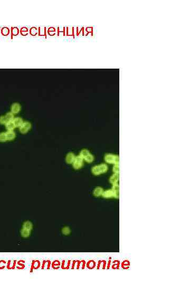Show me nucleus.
<instances>
[{
	"instance_id": "obj_1",
	"label": "nucleus",
	"mask_w": 190,
	"mask_h": 285,
	"mask_svg": "<svg viewBox=\"0 0 190 285\" xmlns=\"http://www.w3.org/2000/svg\"><path fill=\"white\" fill-rule=\"evenodd\" d=\"M108 169V168L106 164L102 163L93 166L91 169V172L94 175H99L107 172Z\"/></svg>"
},
{
	"instance_id": "obj_2",
	"label": "nucleus",
	"mask_w": 190,
	"mask_h": 285,
	"mask_svg": "<svg viewBox=\"0 0 190 285\" xmlns=\"http://www.w3.org/2000/svg\"><path fill=\"white\" fill-rule=\"evenodd\" d=\"M79 155L82 157L84 160L88 163H91L94 160L93 155L87 149H83L80 152Z\"/></svg>"
},
{
	"instance_id": "obj_3",
	"label": "nucleus",
	"mask_w": 190,
	"mask_h": 285,
	"mask_svg": "<svg viewBox=\"0 0 190 285\" xmlns=\"http://www.w3.org/2000/svg\"><path fill=\"white\" fill-rule=\"evenodd\" d=\"M119 156L110 153L106 154L104 157V159L106 163L113 165L119 164Z\"/></svg>"
},
{
	"instance_id": "obj_4",
	"label": "nucleus",
	"mask_w": 190,
	"mask_h": 285,
	"mask_svg": "<svg viewBox=\"0 0 190 285\" xmlns=\"http://www.w3.org/2000/svg\"><path fill=\"white\" fill-rule=\"evenodd\" d=\"M14 115L11 111L7 113L5 115L0 116V124L5 125L9 121H12L14 118Z\"/></svg>"
},
{
	"instance_id": "obj_5",
	"label": "nucleus",
	"mask_w": 190,
	"mask_h": 285,
	"mask_svg": "<svg viewBox=\"0 0 190 285\" xmlns=\"http://www.w3.org/2000/svg\"><path fill=\"white\" fill-rule=\"evenodd\" d=\"M84 160H83V159L82 158L81 156H80L79 155L76 156L74 162L72 164L74 169L75 170L80 169L84 165Z\"/></svg>"
},
{
	"instance_id": "obj_6",
	"label": "nucleus",
	"mask_w": 190,
	"mask_h": 285,
	"mask_svg": "<svg viewBox=\"0 0 190 285\" xmlns=\"http://www.w3.org/2000/svg\"><path fill=\"white\" fill-rule=\"evenodd\" d=\"M31 127H32V125L31 123H30L29 121H24V123L22 124V125L18 128V129L20 133L22 134H26L30 131V129H31Z\"/></svg>"
},
{
	"instance_id": "obj_7",
	"label": "nucleus",
	"mask_w": 190,
	"mask_h": 285,
	"mask_svg": "<svg viewBox=\"0 0 190 285\" xmlns=\"http://www.w3.org/2000/svg\"><path fill=\"white\" fill-rule=\"evenodd\" d=\"M21 110V105L18 103H13L11 106V112L14 115L18 114Z\"/></svg>"
},
{
	"instance_id": "obj_8",
	"label": "nucleus",
	"mask_w": 190,
	"mask_h": 285,
	"mask_svg": "<svg viewBox=\"0 0 190 285\" xmlns=\"http://www.w3.org/2000/svg\"><path fill=\"white\" fill-rule=\"evenodd\" d=\"M75 157H76V156L75 155V154L73 153H72V152L68 153L66 155V158H65V160H66V163H67L68 164H72L73 163V162H74V159H75Z\"/></svg>"
},
{
	"instance_id": "obj_9",
	"label": "nucleus",
	"mask_w": 190,
	"mask_h": 285,
	"mask_svg": "<svg viewBox=\"0 0 190 285\" xmlns=\"http://www.w3.org/2000/svg\"><path fill=\"white\" fill-rule=\"evenodd\" d=\"M113 192L114 194V197L115 198H119V187L118 183H116V184H112V187L111 189Z\"/></svg>"
},
{
	"instance_id": "obj_10",
	"label": "nucleus",
	"mask_w": 190,
	"mask_h": 285,
	"mask_svg": "<svg viewBox=\"0 0 190 285\" xmlns=\"http://www.w3.org/2000/svg\"><path fill=\"white\" fill-rule=\"evenodd\" d=\"M12 121L13 122V123H14L15 127L18 128L20 127L22 125V124L24 123V121H23V119L21 117H14V118L13 119V120Z\"/></svg>"
},
{
	"instance_id": "obj_11",
	"label": "nucleus",
	"mask_w": 190,
	"mask_h": 285,
	"mask_svg": "<svg viewBox=\"0 0 190 285\" xmlns=\"http://www.w3.org/2000/svg\"><path fill=\"white\" fill-rule=\"evenodd\" d=\"M102 196L106 199L112 198V197H114V194L111 189H109L106 191H104L103 193L102 194Z\"/></svg>"
},
{
	"instance_id": "obj_12",
	"label": "nucleus",
	"mask_w": 190,
	"mask_h": 285,
	"mask_svg": "<svg viewBox=\"0 0 190 285\" xmlns=\"http://www.w3.org/2000/svg\"><path fill=\"white\" fill-rule=\"evenodd\" d=\"M119 176V174L114 173L113 175L111 176V177L109 178V182L112 184H116V183H118Z\"/></svg>"
},
{
	"instance_id": "obj_13",
	"label": "nucleus",
	"mask_w": 190,
	"mask_h": 285,
	"mask_svg": "<svg viewBox=\"0 0 190 285\" xmlns=\"http://www.w3.org/2000/svg\"><path fill=\"white\" fill-rule=\"evenodd\" d=\"M104 189L101 187H96L93 191V195L94 196L98 197L100 196H102V194L104 192Z\"/></svg>"
},
{
	"instance_id": "obj_14",
	"label": "nucleus",
	"mask_w": 190,
	"mask_h": 285,
	"mask_svg": "<svg viewBox=\"0 0 190 285\" xmlns=\"http://www.w3.org/2000/svg\"><path fill=\"white\" fill-rule=\"evenodd\" d=\"M5 133L8 141H12L15 138L16 134L14 131H7Z\"/></svg>"
},
{
	"instance_id": "obj_15",
	"label": "nucleus",
	"mask_w": 190,
	"mask_h": 285,
	"mask_svg": "<svg viewBox=\"0 0 190 285\" xmlns=\"http://www.w3.org/2000/svg\"><path fill=\"white\" fill-rule=\"evenodd\" d=\"M4 126L7 131H14V129L16 128L13 121L8 122Z\"/></svg>"
},
{
	"instance_id": "obj_16",
	"label": "nucleus",
	"mask_w": 190,
	"mask_h": 285,
	"mask_svg": "<svg viewBox=\"0 0 190 285\" xmlns=\"http://www.w3.org/2000/svg\"><path fill=\"white\" fill-rule=\"evenodd\" d=\"M32 228H33L32 223L30 221H27L23 223V228H24V229H26L27 230H29L31 231L32 229Z\"/></svg>"
},
{
	"instance_id": "obj_17",
	"label": "nucleus",
	"mask_w": 190,
	"mask_h": 285,
	"mask_svg": "<svg viewBox=\"0 0 190 285\" xmlns=\"http://www.w3.org/2000/svg\"><path fill=\"white\" fill-rule=\"evenodd\" d=\"M30 230H27L26 229H24V228H23L22 229L21 231V236L23 238H28L30 236Z\"/></svg>"
},
{
	"instance_id": "obj_18",
	"label": "nucleus",
	"mask_w": 190,
	"mask_h": 285,
	"mask_svg": "<svg viewBox=\"0 0 190 285\" xmlns=\"http://www.w3.org/2000/svg\"><path fill=\"white\" fill-rule=\"evenodd\" d=\"M7 140V135L5 132H1L0 133V142H6Z\"/></svg>"
},
{
	"instance_id": "obj_19",
	"label": "nucleus",
	"mask_w": 190,
	"mask_h": 285,
	"mask_svg": "<svg viewBox=\"0 0 190 285\" xmlns=\"http://www.w3.org/2000/svg\"><path fill=\"white\" fill-rule=\"evenodd\" d=\"M30 33L32 35L35 36V35H36L37 33H39V29H38L36 28H35V27L31 28V29L30 30Z\"/></svg>"
},
{
	"instance_id": "obj_20",
	"label": "nucleus",
	"mask_w": 190,
	"mask_h": 285,
	"mask_svg": "<svg viewBox=\"0 0 190 285\" xmlns=\"http://www.w3.org/2000/svg\"><path fill=\"white\" fill-rule=\"evenodd\" d=\"M62 234H64V235H66V236L69 234L70 233V230L69 228L68 227H64L62 229Z\"/></svg>"
},
{
	"instance_id": "obj_21",
	"label": "nucleus",
	"mask_w": 190,
	"mask_h": 285,
	"mask_svg": "<svg viewBox=\"0 0 190 285\" xmlns=\"http://www.w3.org/2000/svg\"><path fill=\"white\" fill-rule=\"evenodd\" d=\"M112 171L114 173L119 174V164H114L113 168H112Z\"/></svg>"
},
{
	"instance_id": "obj_22",
	"label": "nucleus",
	"mask_w": 190,
	"mask_h": 285,
	"mask_svg": "<svg viewBox=\"0 0 190 285\" xmlns=\"http://www.w3.org/2000/svg\"><path fill=\"white\" fill-rule=\"evenodd\" d=\"M9 29L8 28H3L2 29V31H1V33L3 35H7L9 34Z\"/></svg>"
},
{
	"instance_id": "obj_23",
	"label": "nucleus",
	"mask_w": 190,
	"mask_h": 285,
	"mask_svg": "<svg viewBox=\"0 0 190 285\" xmlns=\"http://www.w3.org/2000/svg\"><path fill=\"white\" fill-rule=\"evenodd\" d=\"M19 33V30L17 28H13L12 29V35L15 36V35H17Z\"/></svg>"
},
{
	"instance_id": "obj_24",
	"label": "nucleus",
	"mask_w": 190,
	"mask_h": 285,
	"mask_svg": "<svg viewBox=\"0 0 190 285\" xmlns=\"http://www.w3.org/2000/svg\"><path fill=\"white\" fill-rule=\"evenodd\" d=\"M21 34L23 35H25V34H24L25 33L27 34H28V29L27 28H22L21 29Z\"/></svg>"
},
{
	"instance_id": "obj_25",
	"label": "nucleus",
	"mask_w": 190,
	"mask_h": 285,
	"mask_svg": "<svg viewBox=\"0 0 190 285\" xmlns=\"http://www.w3.org/2000/svg\"><path fill=\"white\" fill-rule=\"evenodd\" d=\"M5 261L4 260H2L0 261V269H3L5 268Z\"/></svg>"
}]
</instances>
